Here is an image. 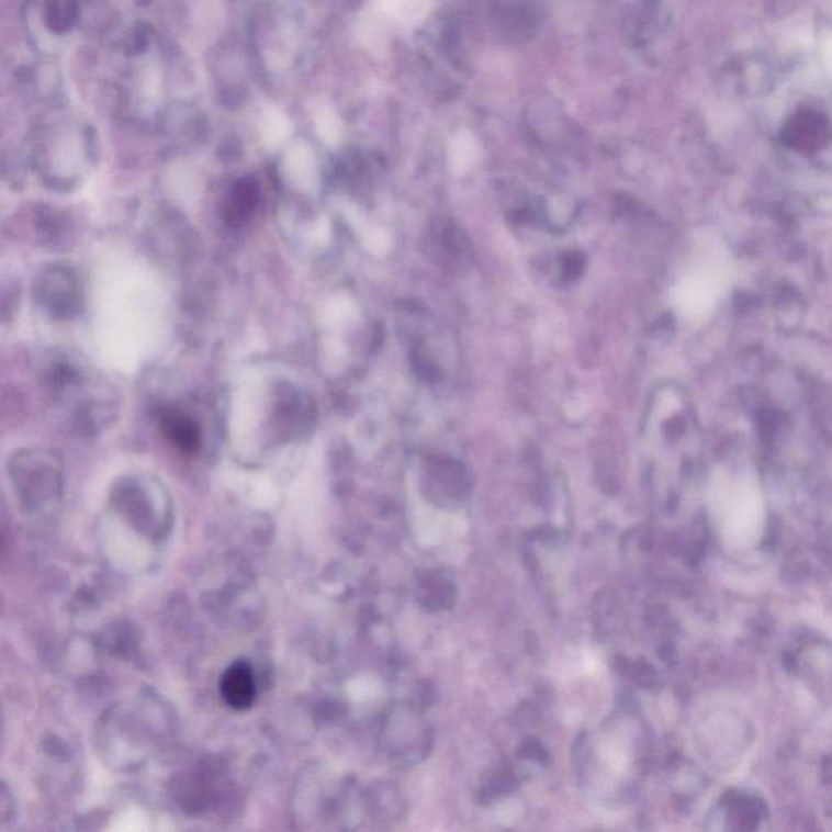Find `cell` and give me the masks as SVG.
Returning a JSON list of instances; mask_svg holds the SVG:
<instances>
[{"label": "cell", "mask_w": 832, "mask_h": 832, "mask_svg": "<svg viewBox=\"0 0 832 832\" xmlns=\"http://www.w3.org/2000/svg\"><path fill=\"white\" fill-rule=\"evenodd\" d=\"M831 125L828 117L813 108H800L789 117L783 128L784 144L795 150H813L830 138Z\"/></svg>", "instance_id": "6da1fadb"}, {"label": "cell", "mask_w": 832, "mask_h": 832, "mask_svg": "<svg viewBox=\"0 0 832 832\" xmlns=\"http://www.w3.org/2000/svg\"><path fill=\"white\" fill-rule=\"evenodd\" d=\"M220 692L229 708L249 709L256 701V682L248 662H235L223 673Z\"/></svg>", "instance_id": "7a4b0ae2"}, {"label": "cell", "mask_w": 832, "mask_h": 832, "mask_svg": "<svg viewBox=\"0 0 832 832\" xmlns=\"http://www.w3.org/2000/svg\"><path fill=\"white\" fill-rule=\"evenodd\" d=\"M165 425H167V432L169 438L188 452L198 451L199 448V431L195 429L194 423L191 419H185L184 416L169 415L165 418Z\"/></svg>", "instance_id": "3957f363"}, {"label": "cell", "mask_w": 832, "mask_h": 832, "mask_svg": "<svg viewBox=\"0 0 832 832\" xmlns=\"http://www.w3.org/2000/svg\"><path fill=\"white\" fill-rule=\"evenodd\" d=\"M588 405L583 397L573 398L567 402L566 414L571 419H581L584 415H587Z\"/></svg>", "instance_id": "277c9868"}]
</instances>
